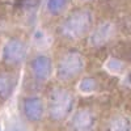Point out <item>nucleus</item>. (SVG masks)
I'll list each match as a JSON object with an SVG mask.
<instances>
[{
	"instance_id": "1",
	"label": "nucleus",
	"mask_w": 131,
	"mask_h": 131,
	"mask_svg": "<svg viewBox=\"0 0 131 131\" xmlns=\"http://www.w3.org/2000/svg\"><path fill=\"white\" fill-rule=\"evenodd\" d=\"M73 94L66 88H54L49 94V117L55 122L67 119L73 110Z\"/></svg>"
},
{
	"instance_id": "2",
	"label": "nucleus",
	"mask_w": 131,
	"mask_h": 131,
	"mask_svg": "<svg viewBox=\"0 0 131 131\" xmlns=\"http://www.w3.org/2000/svg\"><path fill=\"white\" fill-rule=\"evenodd\" d=\"M92 13L88 9H76L64 20L60 33L68 39H79L89 31L92 26Z\"/></svg>"
},
{
	"instance_id": "3",
	"label": "nucleus",
	"mask_w": 131,
	"mask_h": 131,
	"mask_svg": "<svg viewBox=\"0 0 131 131\" xmlns=\"http://www.w3.org/2000/svg\"><path fill=\"white\" fill-rule=\"evenodd\" d=\"M85 67V59L78 51H70L64 54L58 63L57 75L62 81H70L79 76Z\"/></svg>"
},
{
	"instance_id": "4",
	"label": "nucleus",
	"mask_w": 131,
	"mask_h": 131,
	"mask_svg": "<svg viewBox=\"0 0 131 131\" xmlns=\"http://www.w3.org/2000/svg\"><path fill=\"white\" fill-rule=\"evenodd\" d=\"M3 62L9 66H18L26 58V46L21 39H9L3 47Z\"/></svg>"
},
{
	"instance_id": "5",
	"label": "nucleus",
	"mask_w": 131,
	"mask_h": 131,
	"mask_svg": "<svg viewBox=\"0 0 131 131\" xmlns=\"http://www.w3.org/2000/svg\"><path fill=\"white\" fill-rule=\"evenodd\" d=\"M94 127H96V114L88 107L79 109L70 121L71 131H94Z\"/></svg>"
},
{
	"instance_id": "6",
	"label": "nucleus",
	"mask_w": 131,
	"mask_h": 131,
	"mask_svg": "<svg viewBox=\"0 0 131 131\" xmlns=\"http://www.w3.org/2000/svg\"><path fill=\"white\" fill-rule=\"evenodd\" d=\"M43 101L39 97L31 96V97H26L23 101V114L25 115V118L29 122H39L43 118Z\"/></svg>"
},
{
	"instance_id": "7",
	"label": "nucleus",
	"mask_w": 131,
	"mask_h": 131,
	"mask_svg": "<svg viewBox=\"0 0 131 131\" xmlns=\"http://www.w3.org/2000/svg\"><path fill=\"white\" fill-rule=\"evenodd\" d=\"M30 70L33 76L39 80V81H45L50 78L51 75V60L46 55H37L30 63Z\"/></svg>"
},
{
	"instance_id": "8",
	"label": "nucleus",
	"mask_w": 131,
	"mask_h": 131,
	"mask_svg": "<svg viewBox=\"0 0 131 131\" xmlns=\"http://www.w3.org/2000/svg\"><path fill=\"white\" fill-rule=\"evenodd\" d=\"M115 34V26L112 23H102L98 25L91 34V45L100 47L109 42Z\"/></svg>"
},
{
	"instance_id": "9",
	"label": "nucleus",
	"mask_w": 131,
	"mask_h": 131,
	"mask_svg": "<svg viewBox=\"0 0 131 131\" xmlns=\"http://www.w3.org/2000/svg\"><path fill=\"white\" fill-rule=\"evenodd\" d=\"M16 78L8 73H0V101H5L13 92Z\"/></svg>"
},
{
	"instance_id": "10",
	"label": "nucleus",
	"mask_w": 131,
	"mask_h": 131,
	"mask_svg": "<svg viewBox=\"0 0 131 131\" xmlns=\"http://www.w3.org/2000/svg\"><path fill=\"white\" fill-rule=\"evenodd\" d=\"M105 131H131V125L126 117L114 115L106 122Z\"/></svg>"
},
{
	"instance_id": "11",
	"label": "nucleus",
	"mask_w": 131,
	"mask_h": 131,
	"mask_svg": "<svg viewBox=\"0 0 131 131\" xmlns=\"http://www.w3.org/2000/svg\"><path fill=\"white\" fill-rule=\"evenodd\" d=\"M68 0H47V10L51 15H59L67 7Z\"/></svg>"
},
{
	"instance_id": "12",
	"label": "nucleus",
	"mask_w": 131,
	"mask_h": 131,
	"mask_svg": "<svg viewBox=\"0 0 131 131\" xmlns=\"http://www.w3.org/2000/svg\"><path fill=\"white\" fill-rule=\"evenodd\" d=\"M98 88V83L93 78H84L80 83V91L84 93H92L97 91Z\"/></svg>"
},
{
	"instance_id": "13",
	"label": "nucleus",
	"mask_w": 131,
	"mask_h": 131,
	"mask_svg": "<svg viewBox=\"0 0 131 131\" xmlns=\"http://www.w3.org/2000/svg\"><path fill=\"white\" fill-rule=\"evenodd\" d=\"M107 67H109V70H110V71L118 73V72L123 71L125 64H123V62H121V60H118V59H114V58H113V59H110V60L107 62Z\"/></svg>"
}]
</instances>
